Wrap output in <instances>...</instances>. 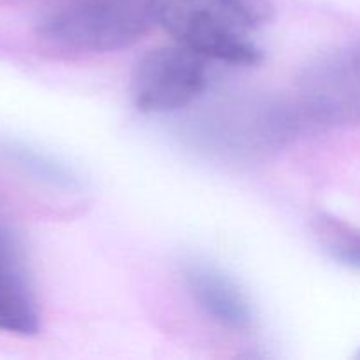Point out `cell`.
Masks as SVG:
<instances>
[{
    "mask_svg": "<svg viewBox=\"0 0 360 360\" xmlns=\"http://www.w3.org/2000/svg\"><path fill=\"white\" fill-rule=\"evenodd\" d=\"M359 357H360V354H359Z\"/></svg>",
    "mask_w": 360,
    "mask_h": 360,
    "instance_id": "8",
    "label": "cell"
},
{
    "mask_svg": "<svg viewBox=\"0 0 360 360\" xmlns=\"http://www.w3.org/2000/svg\"><path fill=\"white\" fill-rule=\"evenodd\" d=\"M41 329V311L23 248L0 224V333L34 336Z\"/></svg>",
    "mask_w": 360,
    "mask_h": 360,
    "instance_id": "5",
    "label": "cell"
},
{
    "mask_svg": "<svg viewBox=\"0 0 360 360\" xmlns=\"http://www.w3.org/2000/svg\"><path fill=\"white\" fill-rule=\"evenodd\" d=\"M151 0H60L37 21V35L74 53L118 51L153 25Z\"/></svg>",
    "mask_w": 360,
    "mask_h": 360,
    "instance_id": "2",
    "label": "cell"
},
{
    "mask_svg": "<svg viewBox=\"0 0 360 360\" xmlns=\"http://www.w3.org/2000/svg\"><path fill=\"white\" fill-rule=\"evenodd\" d=\"M207 83V58L176 42L151 49L137 62L130 95L139 111L172 112L192 104Z\"/></svg>",
    "mask_w": 360,
    "mask_h": 360,
    "instance_id": "4",
    "label": "cell"
},
{
    "mask_svg": "<svg viewBox=\"0 0 360 360\" xmlns=\"http://www.w3.org/2000/svg\"><path fill=\"white\" fill-rule=\"evenodd\" d=\"M320 246L338 262L360 269V229L333 214L322 213L313 220Z\"/></svg>",
    "mask_w": 360,
    "mask_h": 360,
    "instance_id": "7",
    "label": "cell"
},
{
    "mask_svg": "<svg viewBox=\"0 0 360 360\" xmlns=\"http://www.w3.org/2000/svg\"><path fill=\"white\" fill-rule=\"evenodd\" d=\"M153 21L207 60L255 65V32L273 16L269 0H151Z\"/></svg>",
    "mask_w": 360,
    "mask_h": 360,
    "instance_id": "1",
    "label": "cell"
},
{
    "mask_svg": "<svg viewBox=\"0 0 360 360\" xmlns=\"http://www.w3.org/2000/svg\"><path fill=\"white\" fill-rule=\"evenodd\" d=\"M294 108L301 123L360 125V41L326 53L306 67Z\"/></svg>",
    "mask_w": 360,
    "mask_h": 360,
    "instance_id": "3",
    "label": "cell"
},
{
    "mask_svg": "<svg viewBox=\"0 0 360 360\" xmlns=\"http://www.w3.org/2000/svg\"><path fill=\"white\" fill-rule=\"evenodd\" d=\"M183 281L193 302L213 320L231 333H248L255 323L252 302L243 288L229 274L206 262L185 264Z\"/></svg>",
    "mask_w": 360,
    "mask_h": 360,
    "instance_id": "6",
    "label": "cell"
}]
</instances>
